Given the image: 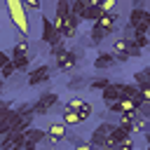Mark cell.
Listing matches in <instances>:
<instances>
[{"label":"cell","instance_id":"6da1fadb","mask_svg":"<svg viewBox=\"0 0 150 150\" xmlns=\"http://www.w3.org/2000/svg\"><path fill=\"white\" fill-rule=\"evenodd\" d=\"M5 9L9 14L12 26L21 33V38H28V33H30V16H28L23 2L21 0H9V2H5Z\"/></svg>","mask_w":150,"mask_h":150},{"label":"cell","instance_id":"7a4b0ae2","mask_svg":"<svg viewBox=\"0 0 150 150\" xmlns=\"http://www.w3.org/2000/svg\"><path fill=\"white\" fill-rule=\"evenodd\" d=\"M59 103H61V98H59L56 91H45V94H40L38 101L33 103V115H35V117H45V115H49L52 108L59 105Z\"/></svg>","mask_w":150,"mask_h":150},{"label":"cell","instance_id":"3957f363","mask_svg":"<svg viewBox=\"0 0 150 150\" xmlns=\"http://www.w3.org/2000/svg\"><path fill=\"white\" fill-rule=\"evenodd\" d=\"M45 134H47V143H49L52 148H56L59 143H63V141L68 138V127H66L63 122L52 120V122L45 127Z\"/></svg>","mask_w":150,"mask_h":150},{"label":"cell","instance_id":"277c9868","mask_svg":"<svg viewBox=\"0 0 150 150\" xmlns=\"http://www.w3.org/2000/svg\"><path fill=\"white\" fill-rule=\"evenodd\" d=\"M52 66H47V63H40L38 68H33V70H28L26 75H28V87H38V84H45V82H49L52 80Z\"/></svg>","mask_w":150,"mask_h":150},{"label":"cell","instance_id":"5b68a950","mask_svg":"<svg viewBox=\"0 0 150 150\" xmlns=\"http://www.w3.org/2000/svg\"><path fill=\"white\" fill-rule=\"evenodd\" d=\"M40 40H42L45 45H49V47L63 40V38L54 30V26H52V19H49V16H42V33H40Z\"/></svg>","mask_w":150,"mask_h":150},{"label":"cell","instance_id":"8992f818","mask_svg":"<svg viewBox=\"0 0 150 150\" xmlns=\"http://www.w3.org/2000/svg\"><path fill=\"white\" fill-rule=\"evenodd\" d=\"M101 98H103V103H105V105H110V103L120 101V98H122V82H110V84L101 91Z\"/></svg>","mask_w":150,"mask_h":150},{"label":"cell","instance_id":"52a82bcc","mask_svg":"<svg viewBox=\"0 0 150 150\" xmlns=\"http://www.w3.org/2000/svg\"><path fill=\"white\" fill-rule=\"evenodd\" d=\"M75 63H77V59H75V54L68 49L63 56H59V59H54V68L56 70H61V73H68V70H73L75 68Z\"/></svg>","mask_w":150,"mask_h":150},{"label":"cell","instance_id":"ba28073f","mask_svg":"<svg viewBox=\"0 0 150 150\" xmlns=\"http://www.w3.org/2000/svg\"><path fill=\"white\" fill-rule=\"evenodd\" d=\"M103 16V12H101V7H98V2L96 0H87V12H84V16H82V21H89L91 26L98 21Z\"/></svg>","mask_w":150,"mask_h":150},{"label":"cell","instance_id":"9c48e42d","mask_svg":"<svg viewBox=\"0 0 150 150\" xmlns=\"http://www.w3.org/2000/svg\"><path fill=\"white\" fill-rule=\"evenodd\" d=\"M77 30H80V19H75V16H68V19H66V23H63L61 38H63V40H73V38L77 35Z\"/></svg>","mask_w":150,"mask_h":150},{"label":"cell","instance_id":"30bf717a","mask_svg":"<svg viewBox=\"0 0 150 150\" xmlns=\"http://www.w3.org/2000/svg\"><path fill=\"white\" fill-rule=\"evenodd\" d=\"M115 66V56L110 52H98V56L94 59V68L96 70H110Z\"/></svg>","mask_w":150,"mask_h":150},{"label":"cell","instance_id":"8fae6325","mask_svg":"<svg viewBox=\"0 0 150 150\" xmlns=\"http://www.w3.org/2000/svg\"><path fill=\"white\" fill-rule=\"evenodd\" d=\"M129 45H131V40L115 38V40H112V47H110V54H112V56H127V52H129ZM127 59H129V56H127Z\"/></svg>","mask_w":150,"mask_h":150},{"label":"cell","instance_id":"7c38bea8","mask_svg":"<svg viewBox=\"0 0 150 150\" xmlns=\"http://www.w3.org/2000/svg\"><path fill=\"white\" fill-rule=\"evenodd\" d=\"M28 54H30V42H28V38H19V40L14 42L9 56H28Z\"/></svg>","mask_w":150,"mask_h":150},{"label":"cell","instance_id":"4fadbf2b","mask_svg":"<svg viewBox=\"0 0 150 150\" xmlns=\"http://www.w3.org/2000/svg\"><path fill=\"white\" fill-rule=\"evenodd\" d=\"M61 122H63L66 127H77V124H82L80 115H77L75 110H68L66 105H63V110H61Z\"/></svg>","mask_w":150,"mask_h":150},{"label":"cell","instance_id":"5bb4252c","mask_svg":"<svg viewBox=\"0 0 150 150\" xmlns=\"http://www.w3.org/2000/svg\"><path fill=\"white\" fill-rule=\"evenodd\" d=\"M26 141H30V143H35V145H40L45 138H47V134H45V129H40V127H30L26 134Z\"/></svg>","mask_w":150,"mask_h":150},{"label":"cell","instance_id":"9a60e30c","mask_svg":"<svg viewBox=\"0 0 150 150\" xmlns=\"http://www.w3.org/2000/svg\"><path fill=\"white\" fill-rule=\"evenodd\" d=\"M145 129H148V120L141 117V115H136L134 122H131V127H129V136H134V134H145Z\"/></svg>","mask_w":150,"mask_h":150},{"label":"cell","instance_id":"2e32d148","mask_svg":"<svg viewBox=\"0 0 150 150\" xmlns=\"http://www.w3.org/2000/svg\"><path fill=\"white\" fill-rule=\"evenodd\" d=\"M84 12H87V0H73L70 2V16H75V19L82 21Z\"/></svg>","mask_w":150,"mask_h":150},{"label":"cell","instance_id":"e0dca14e","mask_svg":"<svg viewBox=\"0 0 150 150\" xmlns=\"http://www.w3.org/2000/svg\"><path fill=\"white\" fill-rule=\"evenodd\" d=\"M103 38H108V35H105L98 26H91V30H89V42H91V47H101Z\"/></svg>","mask_w":150,"mask_h":150},{"label":"cell","instance_id":"ac0fdd59","mask_svg":"<svg viewBox=\"0 0 150 150\" xmlns=\"http://www.w3.org/2000/svg\"><path fill=\"white\" fill-rule=\"evenodd\" d=\"M66 87H68L70 91H80V89L87 87V77H84V75H75V77H70V80L66 82Z\"/></svg>","mask_w":150,"mask_h":150},{"label":"cell","instance_id":"d6986e66","mask_svg":"<svg viewBox=\"0 0 150 150\" xmlns=\"http://www.w3.org/2000/svg\"><path fill=\"white\" fill-rule=\"evenodd\" d=\"M23 84H28V75L26 73H16L12 80H7V89H19Z\"/></svg>","mask_w":150,"mask_h":150},{"label":"cell","instance_id":"ffe728a7","mask_svg":"<svg viewBox=\"0 0 150 150\" xmlns=\"http://www.w3.org/2000/svg\"><path fill=\"white\" fill-rule=\"evenodd\" d=\"M66 52H68V47H66V40H61V42H56V45H52V47H49V59L54 61V59L63 56Z\"/></svg>","mask_w":150,"mask_h":150},{"label":"cell","instance_id":"44dd1931","mask_svg":"<svg viewBox=\"0 0 150 150\" xmlns=\"http://www.w3.org/2000/svg\"><path fill=\"white\" fill-rule=\"evenodd\" d=\"M108 84H110V80H108V77H94V80H89V82H87V87H89L91 91H103Z\"/></svg>","mask_w":150,"mask_h":150},{"label":"cell","instance_id":"7402d4cb","mask_svg":"<svg viewBox=\"0 0 150 150\" xmlns=\"http://www.w3.org/2000/svg\"><path fill=\"white\" fill-rule=\"evenodd\" d=\"M14 75H16V68H14V63H12V61H9L7 66H2V68H0V80H5V82H7V80H12Z\"/></svg>","mask_w":150,"mask_h":150},{"label":"cell","instance_id":"603a6c76","mask_svg":"<svg viewBox=\"0 0 150 150\" xmlns=\"http://www.w3.org/2000/svg\"><path fill=\"white\" fill-rule=\"evenodd\" d=\"M131 45L136 47V49H145V47H150V38L148 35H134V40H131Z\"/></svg>","mask_w":150,"mask_h":150},{"label":"cell","instance_id":"cb8c5ba5","mask_svg":"<svg viewBox=\"0 0 150 150\" xmlns=\"http://www.w3.org/2000/svg\"><path fill=\"white\" fill-rule=\"evenodd\" d=\"M77 115H80V120H82V122H84V120H89V117L94 115V105H91L89 101H84V103H82V108L77 110Z\"/></svg>","mask_w":150,"mask_h":150},{"label":"cell","instance_id":"d4e9b609","mask_svg":"<svg viewBox=\"0 0 150 150\" xmlns=\"http://www.w3.org/2000/svg\"><path fill=\"white\" fill-rule=\"evenodd\" d=\"M98 7H101V12L103 14H112V12H117V0H105V2H98Z\"/></svg>","mask_w":150,"mask_h":150},{"label":"cell","instance_id":"484cf974","mask_svg":"<svg viewBox=\"0 0 150 150\" xmlns=\"http://www.w3.org/2000/svg\"><path fill=\"white\" fill-rule=\"evenodd\" d=\"M82 103H84V98H80V96H73V98H68L63 105H66L68 110H75V112H77V110L82 108Z\"/></svg>","mask_w":150,"mask_h":150},{"label":"cell","instance_id":"4316f807","mask_svg":"<svg viewBox=\"0 0 150 150\" xmlns=\"http://www.w3.org/2000/svg\"><path fill=\"white\" fill-rule=\"evenodd\" d=\"M26 12H42V0H23Z\"/></svg>","mask_w":150,"mask_h":150},{"label":"cell","instance_id":"83f0119b","mask_svg":"<svg viewBox=\"0 0 150 150\" xmlns=\"http://www.w3.org/2000/svg\"><path fill=\"white\" fill-rule=\"evenodd\" d=\"M117 145H120V150H134L136 143H134V136H127V138H124L122 143H117Z\"/></svg>","mask_w":150,"mask_h":150},{"label":"cell","instance_id":"f1b7e54d","mask_svg":"<svg viewBox=\"0 0 150 150\" xmlns=\"http://www.w3.org/2000/svg\"><path fill=\"white\" fill-rule=\"evenodd\" d=\"M138 91H141V98H143V103H150V84H145V87H138Z\"/></svg>","mask_w":150,"mask_h":150},{"label":"cell","instance_id":"f546056e","mask_svg":"<svg viewBox=\"0 0 150 150\" xmlns=\"http://www.w3.org/2000/svg\"><path fill=\"white\" fill-rule=\"evenodd\" d=\"M141 54H143L141 49H136L134 45H129V52H127V56H129V59H141Z\"/></svg>","mask_w":150,"mask_h":150},{"label":"cell","instance_id":"4dcf8cb0","mask_svg":"<svg viewBox=\"0 0 150 150\" xmlns=\"http://www.w3.org/2000/svg\"><path fill=\"white\" fill-rule=\"evenodd\" d=\"M68 143H73V145H77V143H82V136L80 134H73V131H68V138H66Z\"/></svg>","mask_w":150,"mask_h":150},{"label":"cell","instance_id":"1f68e13d","mask_svg":"<svg viewBox=\"0 0 150 150\" xmlns=\"http://www.w3.org/2000/svg\"><path fill=\"white\" fill-rule=\"evenodd\" d=\"M73 150H94V148H91V143H89V141H82V143L73 145Z\"/></svg>","mask_w":150,"mask_h":150},{"label":"cell","instance_id":"d6a6232c","mask_svg":"<svg viewBox=\"0 0 150 150\" xmlns=\"http://www.w3.org/2000/svg\"><path fill=\"white\" fill-rule=\"evenodd\" d=\"M9 61H12V59H9V54H7V52H2V49H0V68H2V66H7V63H9Z\"/></svg>","mask_w":150,"mask_h":150},{"label":"cell","instance_id":"836d02e7","mask_svg":"<svg viewBox=\"0 0 150 150\" xmlns=\"http://www.w3.org/2000/svg\"><path fill=\"white\" fill-rule=\"evenodd\" d=\"M5 89H7V82H5V80H0V96H2V91H5Z\"/></svg>","mask_w":150,"mask_h":150},{"label":"cell","instance_id":"e575fe53","mask_svg":"<svg viewBox=\"0 0 150 150\" xmlns=\"http://www.w3.org/2000/svg\"><path fill=\"white\" fill-rule=\"evenodd\" d=\"M108 150H120V145H112V148H108Z\"/></svg>","mask_w":150,"mask_h":150},{"label":"cell","instance_id":"d590c367","mask_svg":"<svg viewBox=\"0 0 150 150\" xmlns=\"http://www.w3.org/2000/svg\"><path fill=\"white\" fill-rule=\"evenodd\" d=\"M94 150H105V148H94Z\"/></svg>","mask_w":150,"mask_h":150},{"label":"cell","instance_id":"8d00e7d4","mask_svg":"<svg viewBox=\"0 0 150 150\" xmlns=\"http://www.w3.org/2000/svg\"><path fill=\"white\" fill-rule=\"evenodd\" d=\"M145 150H150V145H148V148H145Z\"/></svg>","mask_w":150,"mask_h":150}]
</instances>
